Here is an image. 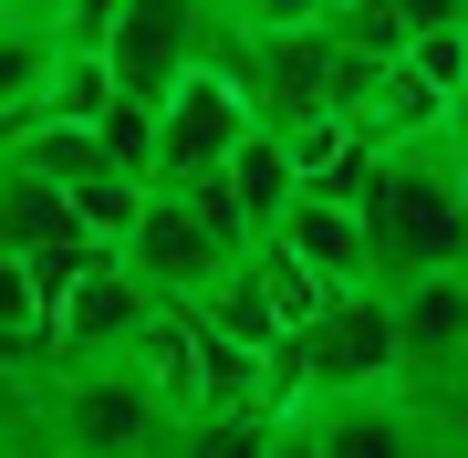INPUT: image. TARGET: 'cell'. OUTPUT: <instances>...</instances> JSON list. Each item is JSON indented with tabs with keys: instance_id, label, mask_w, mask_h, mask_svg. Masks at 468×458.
I'll use <instances>...</instances> for the list:
<instances>
[{
	"instance_id": "6da1fadb",
	"label": "cell",
	"mask_w": 468,
	"mask_h": 458,
	"mask_svg": "<svg viewBox=\"0 0 468 458\" xmlns=\"http://www.w3.org/2000/svg\"><path fill=\"white\" fill-rule=\"evenodd\" d=\"M354 219H365V261L375 282H417L468 261V167L448 146V125L427 136H385L365 187H354Z\"/></svg>"
},
{
	"instance_id": "7a4b0ae2",
	"label": "cell",
	"mask_w": 468,
	"mask_h": 458,
	"mask_svg": "<svg viewBox=\"0 0 468 458\" xmlns=\"http://www.w3.org/2000/svg\"><path fill=\"white\" fill-rule=\"evenodd\" d=\"M167 396H156L146 355H63L32 396V438L42 448H84V458H135L167 448Z\"/></svg>"
},
{
	"instance_id": "3957f363",
	"label": "cell",
	"mask_w": 468,
	"mask_h": 458,
	"mask_svg": "<svg viewBox=\"0 0 468 458\" xmlns=\"http://www.w3.org/2000/svg\"><path fill=\"white\" fill-rule=\"evenodd\" d=\"M229 250L239 240H218L208 208L187 198V187H156V177H146V198H135V219L115 229V272L146 292V303H198V292L229 272Z\"/></svg>"
},
{
	"instance_id": "277c9868",
	"label": "cell",
	"mask_w": 468,
	"mask_h": 458,
	"mask_svg": "<svg viewBox=\"0 0 468 458\" xmlns=\"http://www.w3.org/2000/svg\"><path fill=\"white\" fill-rule=\"evenodd\" d=\"M208 42H218V21H208V0H115L104 11V73H115V94H167L187 63H208Z\"/></svg>"
},
{
	"instance_id": "5b68a950",
	"label": "cell",
	"mask_w": 468,
	"mask_h": 458,
	"mask_svg": "<svg viewBox=\"0 0 468 458\" xmlns=\"http://www.w3.org/2000/svg\"><path fill=\"white\" fill-rule=\"evenodd\" d=\"M250 125V104H239V84L218 63H187L167 94H156V136H146V177L156 187H187L208 177L218 156H229V136Z\"/></svg>"
},
{
	"instance_id": "8992f818",
	"label": "cell",
	"mask_w": 468,
	"mask_h": 458,
	"mask_svg": "<svg viewBox=\"0 0 468 458\" xmlns=\"http://www.w3.org/2000/svg\"><path fill=\"white\" fill-rule=\"evenodd\" d=\"M42 323H52V365H63V355H146V323H156V303H146V292L115 272V250H104V261H94V272L73 282V292H63V303H52Z\"/></svg>"
},
{
	"instance_id": "52a82bcc",
	"label": "cell",
	"mask_w": 468,
	"mask_h": 458,
	"mask_svg": "<svg viewBox=\"0 0 468 458\" xmlns=\"http://www.w3.org/2000/svg\"><path fill=\"white\" fill-rule=\"evenodd\" d=\"M271 240L313 272L323 292L334 282H375V261H365V219H354V198H323V187H292L282 198V219H271Z\"/></svg>"
},
{
	"instance_id": "ba28073f",
	"label": "cell",
	"mask_w": 468,
	"mask_h": 458,
	"mask_svg": "<svg viewBox=\"0 0 468 458\" xmlns=\"http://www.w3.org/2000/svg\"><path fill=\"white\" fill-rule=\"evenodd\" d=\"M42 73H52V32L0 11V136H11V125L42 104Z\"/></svg>"
},
{
	"instance_id": "9c48e42d",
	"label": "cell",
	"mask_w": 468,
	"mask_h": 458,
	"mask_svg": "<svg viewBox=\"0 0 468 458\" xmlns=\"http://www.w3.org/2000/svg\"><path fill=\"white\" fill-rule=\"evenodd\" d=\"M94 136H104V156H115L125 177H146V136H156V104H146V94H104Z\"/></svg>"
},
{
	"instance_id": "30bf717a",
	"label": "cell",
	"mask_w": 468,
	"mask_h": 458,
	"mask_svg": "<svg viewBox=\"0 0 468 458\" xmlns=\"http://www.w3.org/2000/svg\"><path fill=\"white\" fill-rule=\"evenodd\" d=\"M135 198H146V177H125V167H104V177H84V187H73V219H84L94 240H115V229L135 219Z\"/></svg>"
},
{
	"instance_id": "8fae6325",
	"label": "cell",
	"mask_w": 468,
	"mask_h": 458,
	"mask_svg": "<svg viewBox=\"0 0 468 458\" xmlns=\"http://www.w3.org/2000/svg\"><path fill=\"white\" fill-rule=\"evenodd\" d=\"M323 0H208L218 32H282V21H313Z\"/></svg>"
},
{
	"instance_id": "7c38bea8",
	"label": "cell",
	"mask_w": 468,
	"mask_h": 458,
	"mask_svg": "<svg viewBox=\"0 0 468 458\" xmlns=\"http://www.w3.org/2000/svg\"><path fill=\"white\" fill-rule=\"evenodd\" d=\"M406 32H427V21H468V0H396Z\"/></svg>"
},
{
	"instance_id": "4fadbf2b",
	"label": "cell",
	"mask_w": 468,
	"mask_h": 458,
	"mask_svg": "<svg viewBox=\"0 0 468 458\" xmlns=\"http://www.w3.org/2000/svg\"><path fill=\"white\" fill-rule=\"evenodd\" d=\"M0 11H11V21H42V32H52V11H63V0H0Z\"/></svg>"
},
{
	"instance_id": "5bb4252c",
	"label": "cell",
	"mask_w": 468,
	"mask_h": 458,
	"mask_svg": "<svg viewBox=\"0 0 468 458\" xmlns=\"http://www.w3.org/2000/svg\"><path fill=\"white\" fill-rule=\"evenodd\" d=\"M323 11H334V0H323Z\"/></svg>"
},
{
	"instance_id": "9a60e30c",
	"label": "cell",
	"mask_w": 468,
	"mask_h": 458,
	"mask_svg": "<svg viewBox=\"0 0 468 458\" xmlns=\"http://www.w3.org/2000/svg\"><path fill=\"white\" fill-rule=\"evenodd\" d=\"M458 167H468V156H458Z\"/></svg>"
}]
</instances>
